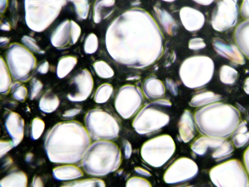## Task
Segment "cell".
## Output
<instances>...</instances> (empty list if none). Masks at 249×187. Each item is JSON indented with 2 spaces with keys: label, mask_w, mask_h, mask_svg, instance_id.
<instances>
[{
  "label": "cell",
  "mask_w": 249,
  "mask_h": 187,
  "mask_svg": "<svg viewBox=\"0 0 249 187\" xmlns=\"http://www.w3.org/2000/svg\"><path fill=\"white\" fill-rule=\"evenodd\" d=\"M142 89L144 94L149 99L160 97L165 92L162 82L155 77L147 78L143 83Z\"/></svg>",
  "instance_id": "obj_26"
},
{
  "label": "cell",
  "mask_w": 249,
  "mask_h": 187,
  "mask_svg": "<svg viewBox=\"0 0 249 187\" xmlns=\"http://www.w3.org/2000/svg\"><path fill=\"white\" fill-rule=\"evenodd\" d=\"M143 101L141 90L132 85L121 87L115 99V107L119 115L128 119L134 115L141 107Z\"/></svg>",
  "instance_id": "obj_12"
},
{
  "label": "cell",
  "mask_w": 249,
  "mask_h": 187,
  "mask_svg": "<svg viewBox=\"0 0 249 187\" xmlns=\"http://www.w3.org/2000/svg\"><path fill=\"white\" fill-rule=\"evenodd\" d=\"M81 111V108L76 107L66 111L63 114V116L66 118L73 117L79 114Z\"/></svg>",
  "instance_id": "obj_49"
},
{
  "label": "cell",
  "mask_w": 249,
  "mask_h": 187,
  "mask_svg": "<svg viewBox=\"0 0 249 187\" xmlns=\"http://www.w3.org/2000/svg\"><path fill=\"white\" fill-rule=\"evenodd\" d=\"M238 73L233 68L228 66H222L219 71L221 81L225 84H232L237 78Z\"/></svg>",
  "instance_id": "obj_35"
},
{
  "label": "cell",
  "mask_w": 249,
  "mask_h": 187,
  "mask_svg": "<svg viewBox=\"0 0 249 187\" xmlns=\"http://www.w3.org/2000/svg\"><path fill=\"white\" fill-rule=\"evenodd\" d=\"M7 6V0H0V13L4 12Z\"/></svg>",
  "instance_id": "obj_57"
},
{
  "label": "cell",
  "mask_w": 249,
  "mask_h": 187,
  "mask_svg": "<svg viewBox=\"0 0 249 187\" xmlns=\"http://www.w3.org/2000/svg\"><path fill=\"white\" fill-rule=\"evenodd\" d=\"M33 157V155L31 153H29L27 154L26 156V160L28 162H29V161L32 159Z\"/></svg>",
  "instance_id": "obj_60"
},
{
  "label": "cell",
  "mask_w": 249,
  "mask_h": 187,
  "mask_svg": "<svg viewBox=\"0 0 249 187\" xmlns=\"http://www.w3.org/2000/svg\"><path fill=\"white\" fill-rule=\"evenodd\" d=\"M204 40L199 37L191 39L188 43V48L192 50H199L206 47Z\"/></svg>",
  "instance_id": "obj_45"
},
{
  "label": "cell",
  "mask_w": 249,
  "mask_h": 187,
  "mask_svg": "<svg viewBox=\"0 0 249 187\" xmlns=\"http://www.w3.org/2000/svg\"><path fill=\"white\" fill-rule=\"evenodd\" d=\"M166 85L168 89L172 94L177 95L178 94L177 86L172 79L166 78Z\"/></svg>",
  "instance_id": "obj_48"
},
{
  "label": "cell",
  "mask_w": 249,
  "mask_h": 187,
  "mask_svg": "<svg viewBox=\"0 0 249 187\" xmlns=\"http://www.w3.org/2000/svg\"><path fill=\"white\" fill-rule=\"evenodd\" d=\"M10 41V39L7 37H1L0 38V46H5Z\"/></svg>",
  "instance_id": "obj_59"
},
{
  "label": "cell",
  "mask_w": 249,
  "mask_h": 187,
  "mask_svg": "<svg viewBox=\"0 0 249 187\" xmlns=\"http://www.w3.org/2000/svg\"><path fill=\"white\" fill-rule=\"evenodd\" d=\"M232 140L236 148L242 147L248 143L249 141V131H248L246 121L239 124L232 134Z\"/></svg>",
  "instance_id": "obj_31"
},
{
  "label": "cell",
  "mask_w": 249,
  "mask_h": 187,
  "mask_svg": "<svg viewBox=\"0 0 249 187\" xmlns=\"http://www.w3.org/2000/svg\"><path fill=\"white\" fill-rule=\"evenodd\" d=\"M93 67L97 75L101 78H109L114 75L112 68L104 61L95 62L93 64Z\"/></svg>",
  "instance_id": "obj_36"
},
{
  "label": "cell",
  "mask_w": 249,
  "mask_h": 187,
  "mask_svg": "<svg viewBox=\"0 0 249 187\" xmlns=\"http://www.w3.org/2000/svg\"><path fill=\"white\" fill-rule=\"evenodd\" d=\"M4 126L14 147L17 146L24 137V121L17 112L8 111L5 115Z\"/></svg>",
  "instance_id": "obj_17"
},
{
  "label": "cell",
  "mask_w": 249,
  "mask_h": 187,
  "mask_svg": "<svg viewBox=\"0 0 249 187\" xmlns=\"http://www.w3.org/2000/svg\"><path fill=\"white\" fill-rule=\"evenodd\" d=\"M15 147L14 144L12 141H0V155L1 158L4 154H5L8 151L11 150L13 148Z\"/></svg>",
  "instance_id": "obj_46"
},
{
  "label": "cell",
  "mask_w": 249,
  "mask_h": 187,
  "mask_svg": "<svg viewBox=\"0 0 249 187\" xmlns=\"http://www.w3.org/2000/svg\"><path fill=\"white\" fill-rule=\"evenodd\" d=\"M135 170L137 173L140 175L147 177L151 176V173L149 171L140 167H136L135 168Z\"/></svg>",
  "instance_id": "obj_54"
},
{
  "label": "cell",
  "mask_w": 249,
  "mask_h": 187,
  "mask_svg": "<svg viewBox=\"0 0 249 187\" xmlns=\"http://www.w3.org/2000/svg\"><path fill=\"white\" fill-rule=\"evenodd\" d=\"M213 46L219 55L231 62L240 65L245 64L244 57L236 45L227 44L220 39L214 38L213 41Z\"/></svg>",
  "instance_id": "obj_19"
},
{
  "label": "cell",
  "mask_w": 249,
  "mask_h": 187,
  "mask_svg": "<svg viewBox=\"0 0 249 187\" xmlns=\"http://www.w3.org/2000/svg\"><path fill=\"white\" fill-rule=\"evenodd\" d=\"M77 59L72 56H66L58 60L56 67V75L59 78L66 76L75 67Z\"/></svg>",
  "instance_id": "obj_30"
},
{
  "label": "cell",
  "mask_w": 249,
  "mask_h": 187,
  "mask_svg": "<svg viewBox=\"0 0 249 187\" xmlns=\"http://www.w3.org/2000/svg\"><path fill=\"white\" fill-rule=\"evenodd\" d=\"M113 91L112 85L109 83H104L97 89L94 96V100L97 103L106 102L111 96Z\"/></svg>",
  "instance_id": "obj_33"
},
{
  "label": "cell",
  "mask_w": 249,
  "mask_h": 187,
  "mask_svg": "<svg viewBox=\"0 0 249 187\" xmlns=\"http://www.w3.org/2000/svg\"><path fill=\"white\" fill-rule=\"evenodd\" d=\"M107 52L119 63L134 68L147 67L163 52V37L156 21L147 11L132 8L108 26L105 36Z\"/></svg>",
  "instance_id": "obj_1"
},
{
  "label": "cell",
  "mask_w": 249,
  "mask_h": 187,
  "mask_svg": "<svg viewBox=\"0 0 249 187\" xmlns=\"http://www.w3.org/2000/svg\"><path fill=\"white\" fill-rule=\"evenodd\" d=\"M243 158L246 169L249 174V146L244 152Z\"/></svg>",
  "instance_id": "obj_52"
},
{
  "label": "cell",
  "mask_w": 249,
  "mask_h": 187,
  "mask_svg": "<svg viewBox=\"0 0 249 187\" xmlns=\"http://www.w3.org/2000/svg\"><path fill=\"white\" fill-rule=\"evenodd\" d=\"M0 92L1 94H7L11 89V79L10 71L4 60L0 58Z\"/></svg>",
  "instance_id": "obj_32"
},
{
  "label": "cell",
  "mask_w": 249,
  "mask_h": 187,
  "mask_svg": "<svg viewBox=\"0 0 249 187\" xmlns=\"http://www.w3.org/2000/svg\"><path fill=\"white\" fill-rule=\"evenodd\" d=\"M66 0H25V20L29 29L42 32L59 16Z\"/></svg>",
  "instance_id": "obj_5"
},
{
  "label": "cell",
  "mask_w": 249,
  "mask_h": 187,
  "mask_svg": "<svg viewBox=\"0 0 249 187\" xmlns=\"http://www.w3.org/2000/svg\"><path fill=\"white\" fill-rule=\"evenodd\" d=\"M98 39L94 33L89 34L85 38L84 44V51L88 55L95 53L98 48Z\"/></svg>",
  "instance_id": "obj_39"
},
{
  "label": "cell",
  "mask_w": 249,
  "mask_h": 187,
  "mask_svg": "<svg viewBox=\"0 0 249 187\" xmlns=\"http://www.w3.org/2000/svg\"><path fill=\"white\" fill-rule=\"evenodd\" d=\"M62 187H105L104 181L97 178H89L80 180H76L64 183Z\"/></svg>",
  "instance_id": "obj_34"
},
{
  "label": "cell",
  "mask_w": 249,
  "mask_h": 187,
  "mask_svg": "<svg viewBox=\"0 0 249 187\" xmlns=\"http://www.w3.org/2000/svg\"><path fill=\"white\" fill-rule=\"evenodd\" d=\"M49 69V63L47 60L41 61L37 68V72L42 75L46 74Z\"/></svg>",
  "instance_id": "obj_50"
},
{
  "label": "cell",
  "mask_w": 249,
  "mask_h": 187,
  "mask_svg": "<svg viewBox=\"0 0 249 187\" xmlns=\"http://www.w3.org/2000/svg\"><path fill=\"white\" fill-rule=\"evenodd\" d=\"M214 69V63L210 57L195 56L182 62L179 69V75L186 87L196 89L209 82L213 76Z\"/></svg>",
  "instance_id": "obj_7"
},
{
  "label": "cell",
  "mask_w": 249,
  "mask_h": 187,
  "mask_svg": "<svg viewBox=\"0 0 249 187\" xmlns=\"http://www.w3.org/2000/svg\"><path fill=\"white\" fill-rule=\"evenodd\" d=\"M178 132L181 140L184 143L191 141L195 136L196 129L191 113L186 110L178 122Z\"/></svg>",
  "instance_id": "obj_21"
},
{
  "label": "cell",
  "mask_w": 249,
  "mask_h": 187,
  "mask_svg": "<svg viewBox=\"0 0 249 187\" xmlns=\"http://www.w3.org/2000/svg\"><path fill=\"white\" fill-rule=\"evenodd\" d=\"M234 38L239 49L249 58V19L237 26L235 30Z\"/></svg>",
  "instance_id": "obj_22"
},
{
  "label": "cell",
  "mask_w": 249,
  "mask_h": 187,
  "mask_svg": "<svg viewBox=\"0 0 249 187\" xmlns=\"http://www.w3.org/2000/svg\"><path fill=\"white\" fill-rule=\"evenodd\" d=\"M74 6L75 11L80 20L86 19L89 14L88 0H70Z\"/></svg>",
  "instance_id": "obj_38"
},
{
  "label": "cell",
  "mask_w": 249,
  "mask_h": 187,
  "mask_svg": "<svg viewBox=\"0 0 249 187\" xmlns=\"http://www.w3.org/2000/svg\"><path fill=\"white\" fill-rule=\"evenodd\" d=\"M57 96L49 90L40 98L39 102L40 110L45 113H51L56 110L59 105Z\"/></svg>",
  "instance_id": "obj_29"
},
{
  "label": "cell",
  "mask_w": 249,
  "mask_h": 187,
  "mask_svg": "<svg viewBox=\"0 0 249 187\" xmlns=\"http://www.w3.org/2000/svg\"><path fill=\"white\" fill-rule=\"evenodd\" d=\"M81 33L80 26L73 20L67 19L61 22L53 31L50 41L57 49H65L75 44Z\"/></svg>",
  "instance_id": "obj_15"
},
{
  "label": "cell",
  "mask_w": 249,
  "mask_h": 187,
  "mask_svg": "<svg viewBox=\"0 0 249 187\" xmlns=\"http://www.w3.org/2000/svg\"><path fill=\"white\" fill-rule=\"evenodd\" d=\"M198 172L195 162L187 157H181L175 161L166 169L163 180L168 184H176L190 180Z\"/></svg>",
  "instance_id": "obj_14"
},
{
  "label": "cell",
  "mask_w": 249,
  "mask_h": 187,
  "mask_svg": "<svg viewBox=\"0 0 249 187\" xmlns=\"http://www.w3.org/2000/svg\"><path fill=\"white\" fill-rule=\"evenodd\" d=\"M197 4L202 5H208L211 4L214 0H192Z\"/></svg>",
  "instance_id": "obj_55"
},
{
  "label": "cell",
  "mask_w": 249,
  "mask_h": 187,
  "mask_svg": "<svg viewBox=\"0 0 249 187\" xmlns=\"http://www.w3.org/2000/svg\"><path fill=\"white\" fill-rule=\"evenodd\" d=\"M0 29L2 31H9L11 30V26L8 22L1 23Z\"/></svg>",
  "instance_id": "obj_56"
},
{
  "label": "cell",
  "mask_w": 249,
  "mask_h": 187,
  "mask_svg": "<svg viewBox=\"0 0 249 187\" xmlns=\"http://www.w3.org/2000/svg\"><path fill=\"white\" fill-rule=\"evenodd\" d=\"M13 98L19 101H24L27 95L26 87L20 83L17 82L11 87Z\"/></svg>",
  "instance_id": "obj_41"
},
{
  "label": "cell",
  "mask_w": 249,
  "mask_h": 187,
  "mask_svg": "<svg viewBox=\"0 0 249 187\" xmlns=\"http://www.w3.org/2000/svg\"><path fill=\"white\" fill-rule=\"evenodd\" d=\"M194 118L201 134L226 138L236 129L240 122V115L239 111L233 106L216 102L198 110Z\"/></svg>",
  "instance_id": "obj_3"
},
{
  "label": "cell",
  "mask_w": 249,
  "mask_h": 187,
  "mask_svg": "<svg viewBox=\"0 0 249 187\" xmlns=\"http://www.w3.org/2000/svg\"><path fill=\"white\" fill-rule=\"evenodd\" d=\"M7 66L13 78L22 82L28 81L36 65L34 55L25 46L15 42L6 52Z\"/></svg>",
  "instance_id": "obj_9"
},
{
  "label": "cell",
  "mask_w": 249,
  "mask_h": 187,
  "mask_svg": "<svg viewBox=\"0 0 249 187\" xmlns=\"http://www.w3.org/2000/svg\"><path fill=\"white\" fill-rule=\"evenodd\" d=\"M233 150L231 142L225 140L220 147L212 153V156L217 161H221L229 157Z\"/></svg>",
  "instance_id": "obj_37"
},
{
  "label": "cell",
  "mask_w": 249,
  "mask_h": 187,
  "mask_svg": "<svg viewBox=\"0 0 249 187\" xmlns=\"http://www.w3.org/2000/svg\"><path fill=\"white\" fill-rule=\"evenodd\" d=\"M131 152L132 149L131 144L128 141H125L124 144V154L125 158L128 159L131 156Z\"/></svg>",
  "instance_id": "obj_51"
},
{
  "label": "cell",
  "mask_w": 249,
  "mask_h": 187,
  "mask_svg": "<svg viewBox=\"0 0 249 187\" xmlns=\"http://www.w3.org/2000/svg\"><path fill=\"white\" fill-rule=\"evenodd\" d=\"M240 11L243 18L249 19V0H242Z\"/></svg>",
  "instance_id": "obj_47"
},
{
  "label": "cell",
  "mask_w": 249,
  "mask_h": 187,
  "mask_svg": "<svg viewBox=\"0 0 249 187\" xmlns=\"http://www.w3.org/2000/svg\"><path fill=\"white\" fill-rule=\"evenodd\" d=\"M90 145V137L79 122L55 124L47 132L44 147L49 160L54 163L74 164L82 159Z\"/></svg>",
  "instance_id": "obj_2"
},
{
  "label": "cell",
  "mask_w": 249,
  "mask_h": 187,
  "mask_svg": "<svg viewBox=\"0 0 249 187\" xmlns=\"http://www.w3.org/2000/svg\"><path fill=\"white\" fill-rule=\"evenodd\" d=\"M209 175L213 184L218 187H246L249 186L247 173L240 162L227 161L213 167Z\"/></svg>",
  "instance_id": "obj_10"
},
{
  "label": "cell",
  "mask_w": 249,
  "mask_h": 187,
  "mask_svg": "<svg viewBox=\"0 0 249 187\" xmlns=\"http://www.w3.org/2000/svg\"><path fill=\"white\" fill-rule=\"evenodd\" d=\"M27 177L22 171L13 170L4 177L0 181L1 187H26L27 185Z\"/></svg>",
  "instance_id": "obj_27"
},
{
  "label": "cell",
  "mask_w": 249,
  "mask_h": 187,
  "mask_svg": "<svg viewBox=\"0 0 249 187\" xmlns=\"http://www.w3.org/2000/svg\"><path fill=\"white\" fill-rule=\"evenodd\" d=\"M125 186L131 187H152V185L148 181L144 178L139 177H133L127 181Z\"/></svg>",
  "instance_id": "obj_43"
},
{
  "label": "cell",
  "mask_w": 249,
  "mask_h": 187,
  "mask_svg": "<svg viewBox=\"0 0 249 187\" xmlns=\"http://www.w3.org/2000/svg\"><path fill=\"white\" fill-rule=\"evenodd\" d=\"M53 177L58 181L71 180L83 175L82 170L74 165H66L57 167L53 169Z\"/></svg>",
  "instance_id": "obj_24"
},
{
  "label": "cell",
  "mask_w": 249,
  "mask_h": 187,
  "mask_svg": "<svg viewBox=\"0 0 249 187\" xmlns=\"http://www.w3.org/2000/svg\"><path fill=\"white\" fill-rule=\"evenodd\" d=\"M32 186L34 187H43V182L39 177L35 176L33 179Z\"/></svg>",
  "instance_id": "obj_53"
},
{
  "label": "cell",
  "mask_w": 249,
  "mask_h": 187,
  "mask_svg": "<svg viewBox=\"0 0 249 187\" xmlns=\"http://www.w3.org/2000/svg\"><path fill=\"white\" fill-rule=\"evenodd\" d=\"M175 150L176 145L172 137L163 134L145 142L142 147L141 155L149 165L160 168L172 157Z\"/></svg>",
  "instance_id": "obj_11"
},
{
  "label": "cell",
  "mask_w": 249,
  "mask_h": 187,
  "mask_svg": "<svg viewBox=\"0 0 249 187\" xmlns=\"http://www.w3.org/2000/svg\"><path fill=\"white\" fill-rule=\"evenodd\" d=\"M93 79L87 69H83L72 79L70 83L71 90L67 96L72 102H81L90 95L93 87Z\"/></svg>",
  "instance_id": "obj_16"
},
{
  "label": "cell",
  "mask_w": 249,
  "mask_h": 187,
  "mask_svg": "<svg viewBox=\"0 0 249 187\" xmlns=\"http://www.w3.org/2000/svg\"><path fill=\"white\" fill-rule=\"evenodd\" d=\"M238 14L237 0H219L212 14L213 28L222 32L234 26Z\"/></svg>",
  "instance_id": "obj_13"
},
{
  "label": "cell",
  "mask_w": 249,
  "mask_h": 187,
  "mask_svg": "<svg viewBox=\"0 0 249 187\" xmlns=\"http://www.w3.org/2000/svg\"><path fill=\"white\" fill-rule=\"evenodd\" d=\"M86 129L95 140H109L116 138L120 126L116 119L110 113L99 109L87 112L85 116Z\"/></svg>",
  "instance_id": "obj_8"
},
{
  "label": "cell",
  "mask_w": 249,
  "mask_h": 187,
  "mask_svg": "<svg viewBox=\"0 0 249 187\" xmlns=\"http://www.w3.org/2000/svg\"><path fill=\"white\" fill-rule=\"evenodd\" d=\"M162 1L168 2H171L175 1L176 0H161Z\"/></svg>",
  "instance_id": "obj_61"
},
{
  "label": "cell",
  "mask_w": 249,
  "mask_h": 187,
  "mask_svg": "<svg viewBox=\"0 0 249 187\" xmlns=\"http://www.w3.org/2000/svg\"><path fill=\"white\" fill-rule=\"evenodd\" d=\"M153 8L158 20L165 32L170 36L176 35L178 26L173 17L166 10L159 6H155Z\"/></svg>",
  "instance_id": "obj_23"
},
{
  "label": "cell",
  "mask_w": 249,
  "mask_h": 187,
  "mask_svg": "<svg viewBox=\"0 0 249 187\" xmlns=\"http://www.w3.org/2000/svg\"><path fill=\"white\" fill-rule=\"evenodd\" d=\"M179 17L182 24L189 32L199 30L205 22L204 15L198 10L189 6H184L180 9Z\"/></svg>",
  "instance_id": "obj_18"
},
{
  "label": "cell",
  "mask_w": 249,
  "mask_h": 187,
  "mask_svg": "<svg viewBox=\"0 0 249 187\" xmlns=\"http://www.w3.org/2000/svg\"><path fill=\"white\" fill-rule=\"evenodd\" d=\"M45 129V123L41 119L36 117L33 119L31 126V138L33 140L38 139Z\"/></svg>",
  "instance_id": "obj_40"
},
{
  "label": "cell",
  "mask_w": 249,
  "mask_h": 187,
  "mask_svg": "<svg viewBox=\"0 0 249 187\" xmlns=\"http://www.w3.org/2000/svg\"><path fill=\"white\" fill-rule=\"evenodd\" d=\"M82 160L83 168L87 174L104 176L119 168L122 162V154L119 148L114 142L98 140L90 144Z\"/></svg>",
  "instance_id": "obj_4"
},
{
  "label": "cell",
  "mask_w": 249,
  "mask_h": 187,
  "mask_svg": "<svg viewBox=\"0 0 249 187\" xmlns=\"http://www.w3.org/2000/svg\"><path fill=\"white\" fill-rule=\"evenodd\" d=\"M226 140L225 138L205 136L198 138L191 145V149L199 156L204 155L209 150L214 151Z\"/></svg>",
  "instance_id": "obj_20"
},
{
  "label": "cell",
  "mask_w": 249,
  "mask_h": 187,
  "mask_svg": "<svg viewBox=\"0 0 249 187\" xmlns=\"http://www.w3.org/2000/svg\"><path fill=\"white\" fill-rule=\"evenodd\" d=\"M21 41L23 44L32 51L38 54H43L44 51L42 50L37 44L36 40L28 36H23L21 38Z\"/></svg>",
  "instance_id": "obj_42"
},
{
  "label": "cell",
  "mask_w": 249,
  "mask_h": 187,
  "mask_svg": "<svg viewBox=\"0 0 249 187\" xmlns=\"http://www.w3.org/2000/svg\"><path fill=\"white\" fill-rule=\"evenodd\" d=\"M171 105V102L165 99H159L145 105L132 122L134 129L138 133L145 135L163 128L170 121L167 110Z\"/></svg>",
  "instance_id": "obj_6"
},
{
  "label": "cell",
  "mask_w": 249,
  "mask_h": 187,
  "mask_svg": "<svg viewBox=\"0 0 249 187\" xmlns=\"http://www.w3.org/2000/svg\"><path fill=\"white\" fill-rule=\"evenodd\" d=\"M43 85L42 82L38 79L33 78L31 83V89L30 93V98L31 100L34 99L40 93Z\"/></svg>",
  "instance_id": "obj_44"
},
{
  "label": "cell",
  "mask_w": 249,
  "mask_h": 187,
  "mask_svg": "<svg viewBox=\"0 0 249 187\" xmlns=\"http://www.w3.org/2000/svg\"><path fill=\"white\" fill-rule=\"evenodd\" d=\"M115 0H96L93 8V21L99 23L108 17L114 10Z\"/></svg>",
  "instance_id": "obj_25"
},
{
  "label": "cell",
  "mask_w": 249,
  "mask_h": 187,
  "mask_svg": "<svg viewBox=\"0 0 249 187\" xmlns=\"http://www.w3.org/2000/svg\"><path fill=\"white\" fill-rule=\"evenodd\" d=\"M244 90L247 94H249V77L245 80L244 85Z\"/></svg>",
  "instance_id": "obj_58"
},
{
  "label": "cell",
  "mask_w": 249,
  "mask_h": 187,
  "mask_svg": "<svg viewBox=\"0 0 249 187\" xmlns=\"http://www.w3.org/2000/svg\"><path fill=\"white\" fill-rule=\"evenodd\" d=\"M222 99V96L210 91H204L195 94L189 102L191 107H196L207 105Z\"/></svg>",
  "instance_id": "obj_28"
}]
</instances>
